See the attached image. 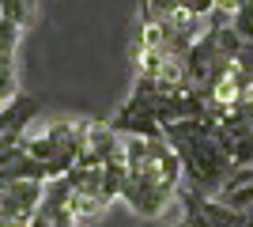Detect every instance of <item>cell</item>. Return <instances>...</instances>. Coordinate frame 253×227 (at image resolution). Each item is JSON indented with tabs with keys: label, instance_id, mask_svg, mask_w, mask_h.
I'll list each match as a JSON object with an SVG mask.
<instances>
[{
	"label": "cell",
	"instance_id": "6da1fadb",
	"mask_svg": "<svg viewBox=\"0 0 253 227\" xmlns=\"http://www.w3.org/2000/svg\"><path fill=\"white\" fill-rule=\"evenodd\" d=\"M181 189V163L163 136L159 140H140L125 136V201L136 216L155 220L167 212V205Z\"/></svg>",
	"mask_w": 253,
	"mask_h": 227
},
{
	"label": "cell",
	"instance_id": "5b68a950",
	"mask_svg": "<svg viewBox=\"0 0 253 227\" xmlns=\"http://www.w3.org/2000/svg\"><path fill=\"white\" fill-rule=\"evenodd\" d=\"M34 118H38V98L23 95V91L0 110V163L23 144V136H27V129H31Z\"/></svg>",
	"mask_w": 253,
	"mask_h": 227
},
{
	"label": "cell",
	"instance_id": "7a4b0ae2",
	"mask_svg": "<svg viewBox=\"0 0 253 227\" xmlns=\"http://www.w3.org/2000/svg\"><path fill=\"white\" fill-rule=\"evenodd\" d=\"M215 125L219 121L211 118H193L163 129V140L174 148V155L181 163V185L208 197H215L234 174V163L227 159V151L215 140Z\"/></svg>",
	"mask_w": 253,
	"mask_h": 227
},
{
	"label": "cell",
	"instance_id": "8992f818",
	"mask_svg": "<svg viewBox=\"0 0 253 227\" xmlns=\"http://www.w3.org/2000/svg\"><path fill=\"white\" fill-rule=\"evenodd\" d=\"M0 19L15 31H27L34 19V0H0Z\"/></svg>",
	"mask_w": 253,
	"mask_h": 227
},
{
	"label": "cell",
	"instance_id": "52a82bcc",
	"mask_svg": "<svg viewBox=\"0 0 253 227\" xmlns=\"http://www.w3.org/2000/svg\"><path fill=\"white\" fill-rule=\"evenodd\" d=\"M178 8L185 11V15H193V19H211V11L219 8V0H178Z\"/></svg>",
	"mask_w": 253,
	"mask_h": 227
},
{
	"label": "cell",
	"instance_id": "277c9868",
	"mask_svg": "<svg viewBox=\"0 0 253 227\" xmlns=\"http://www.w3.org/2000/svg\"><path fill=\"white\" fill-rule=\"evenodd\" d=\"M215 140L234 163V171L253 167V98L242 95L231 110H223L219 125H215Z\"/></svg>",
	"mask_w": 253,
	"mask_h": 227
},
{
	"label": "cell",
	"instance_id": "3957f363",
	"mask_svg": "<svg viewBox=\"0 0 253 227\" xmlns=\"http://www.w3.org/2000/svg\"><path fill=\"white\" fill-rule=\"evenodd\" d=\"M87 140V121H53L45 133H27L19 148L45 167V178L57 182L76 167Z\"/></svg>",
	"mask_w": 253,
	"mask_h": 227
}]
</instances>
